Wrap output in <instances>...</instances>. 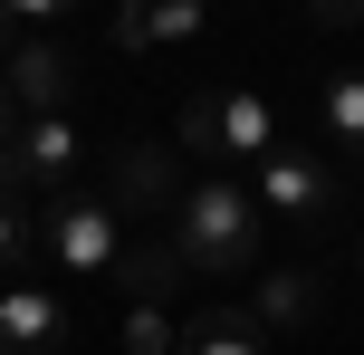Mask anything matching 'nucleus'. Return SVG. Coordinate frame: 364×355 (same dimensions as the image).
Returning a JSON list of instances; mask_svg holds the SVG:
<instances>
[{
	"label": "nucleus",
	"mask_w": 364,
	"mask_h": 355,
	"mask_svg": "<svg viewBox=\"0 0 364 355\" xmlns=\"http://www.w3.org/2000/svg\"><path fill=\"white\" fill-rule=\"evenodd\" d=\"M211 29V10H201V0H125V10H115V48H182V38H201Z\"/></svg>",
	"instance_id": "obj_9"
},
{
	"label": "nucleus",
	"mask_w": 364,
	"mask_h": 355,
	"mask_svg": "<svg viewBox=\"0 0 364 355\" xmlns=\"http://www.w3.org/2000/svg\"><path fill=\"white\" fill-rule=\"evenodd\" d=\"M115 337H125V355H173L182 327H173V307H125V317H115Z\"/></svg>",
	"instance_id": "obj_14"
},
{
	"label": "nucleus",
	"mask_w": 364,
	"mask_h": 355,
	"mask_svg": "<svg viewBox=\"0 0 364 355\" xmlns=\"http://www.w3.org/2000/svg\"><path fill=\"white\" fill-rule=\"evenodd\" d=\"M58 346H68V307H58V288L10 279V288H0V355H58Z\"/></svg>",
	"instance_id": "obj_8"
},
{
	"label": "nucleus",
	"mask_w": 364,
	"mask_h": 355,
	"mask_svg": "<svg viewBox=\"0 0 364 355\" xmlns=\"http://www.w3.org/2000/svg\"><path fill=\"white\" fill-rule=\"evenodd\" d=\"M10 164H19V183H38L48 202H58V192H77V164H87L77 115H29V125H19V144H10Z\"/></svg>",
	"instance_id": "obj_7"
},
{
	"label": "nucleus",
	"mask_w": 364,
	"mask_h": 355,
	"mask_svg": "<svg viewBox=\"0 0 364 355\" xmlns=\"http://www.w3.org/2000/svg\"><path fill=\"white\" fill-rule=\"evenodd\" d=\"M38 260H58L68 279H115L125 221L106 211V192H58V202L38 211Z\"/></svg>",
	"instance_id": "obj_4"
},
{
	"label": "nucleus",
	"mask_w": 364,
	"mask_h": 355,
	"mask_svg": "<svg viewBox=\"0 0 364 355\" xmlns=\"http://www.w3.org/2000/svg\"><path fill=\"white\" fill-rule=\"evenodd\" d=\"M19 144V125H10V96H0V154H10Z\"/></svg>",
	"instance_id": "obj_17"
},
{
	"label": "nucleus",
	"mask_w": 364,
	"mask_h": 355,
	"mask_svg": "<svg viewBox=\"0 0 364 355\" xmlns=\"http://www.w3.org/2000/svg\"><path fill=\"white\" fill-rule=\"evenodd\" d=\"M182 192H173V144H115L106 154V211L115 221H154V211H173Z\"/></svg>",
	"instance_id": "obj_5"
},
{
	"label": "nucleus",
	"mask_w": 364,
	"mask_h": 355,
	"mask_svg": "<svg viewBox=\"0 0 364 355\" xmlns=\"http://www.w3.org/2000/svg\"><path fill=\"white\" fill-rule=\"evenodd\" d=\"M0 96L19 106V125H29V115H68V96H77V58L58 48V38H19L10 68H0Z\"/></svg>",
	"instance_id": "obj_6"
},
{
	"label": "nucleus",
	"mask_w": 364,
	"mask_h": 355,
	"mask_svg": "<svg viewBox=\"0 0 364 355\" xmlns=\"http://www.w3.org/2000/svg\"><path fill=\"white\" fill-rule=\"evenodd\" d=\"M29 260H38V221H19V202H0V279H19Z\"/></svg>",
	"instance_id": "obj_15"
},
{
	"label": "nucleus",
	"mask_w": 364,
	"mask_h": 355,
	"mask_svg": "<svg viewBox=\"0 0 364 355\" xmlns=\"http://www.w3.org/2000/svg\"><path fill=\"white\" fill-rule=\"evenodd\" d=\"M115 288H125V307H173V288H182L173 240H134L125 260H115Z\"/></svg>",
	"instance_id": "obj_10"
},
{
	"label": "nucleus",
	"mask_w": 364,
	"mask_h": 355,
	"mask_svg": "<svg viewBox=\"0 0 364 355\" xmlns=\"http://www.w3.org/2000/svg\"><path fill=\"white\" fill-rule=\"evenodd\" d=\"M316 298H326V288H316V269H278V279H259L250 317H259V337H269V327H307Z\"/></svg>",
	"instance_id": "obj_13"
},
{
	"label": "nucleus",
	"mask_w": 364,
	"mask_h": 355,
	"mask_svg": "<svg viewBox=\"0 0 364 355\" xmlns=\"http://www.w3.org/2000/svg\"><path fill=\"white\" fill-rule=\"evenodd\" d=\"M316 125H326V154H364V68H336L316 87Z\"/></svg>",
	"instance_id": "obj_12"
},
{
	"label": "nucleus",
	"mask_w": 364,
	"mask_h": 355,
	"mask_svg": "<svg viewBox=\"0 0 364 355\" xmlns=\"http://www.w3.org/2000/svg\"><path fill=\"white\" fill-rule=\"evenodd\" d=\"M173 355H259V317L250 307H192Z\"/></svg>",
	"instance_id": "obj_11"
},
{
	"label": "nucleus",
	"mask_w": 364,
	"mask_h": 355,
	"mask_svg": "<svg viewBox=\"0 0 364 355\" xmlns=\"http://www.w3.org/2000/svg\"><path fill=\"white\" fill-rule=\"evenodd\" d=\"M173 260L201 269V279H240V269L259 260V202H250V183L201 173V183L173 202Z\"/></svg>",
	"instance_id": "obj_1"
},
{
	"label": "nucleus",
	"mask_w": 364,
	"mask_h": 355,
	"mask_svg": "<svg viewBox=\"0 0 364 355\" xmlns=\"http://www.w3.org/2000/svg\"><path fill=\"white\" fill-rule=\"evenodd\" d=\"M278 144H288V134H278V106L259 87H240V77H230V87H201L192 106H182V154H211V173L220 164H250L259 173Z\"/></svg>",
	"instance_id": "obj_2"
},
{
	"label": "nucleus",
	"mask_w": 364,
	"mask_h": 355,
	"mask_svg": "<svg viewBox=\"0 0 364 355\" xmlns=\"http://www.w3.org/2000/svg\"><path fill=\"white\" fill-rule=\"evenodd\" d=\"M250 202H259V221L326 231L336 211H346V183H336V164H326V154H307V144H278L269 164L250 173Z\"/></svg>",
	"instance_id": "obj_3"
},
{
	"label": "nucleus",
	"mask_w": 364,
	"mask_h": 355,
	"mask_svg": "<svg viewBox=\"0 0 364 355\" xmlns=\"http://www.w3.org/2000/svg\"><path fill=\"white\" fill-rule=\"evenodd\" d=\"M10 48H19V19H10V0H0V68H10Z\"/></svg>",
	"instance_id": "obj_16"
}]
</instances>
